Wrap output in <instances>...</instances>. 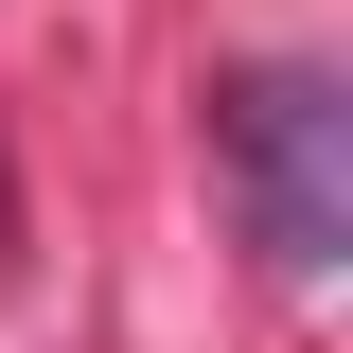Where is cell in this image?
Returning <instances> with one entry per match:
<instances>
[{"mask_svg":"<svg viewBox=\"0 0 353 353\" xmlns=\"http://www.w3.org/2000/svg\"><path fill=\"white\" fill-rule=\"evenodd\" d=\"M212 159L248 194L265 283H336V248H353V106H336V71H230L212 88Z\"/></svg>","mask_w":353,"mask_h":353,"instance_id":"cell-1","label":"cell"}]
</instances>
